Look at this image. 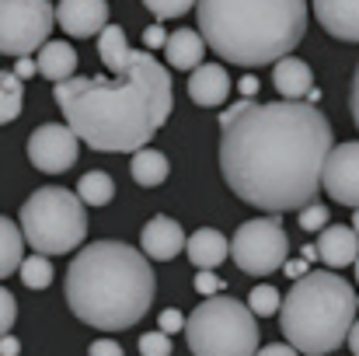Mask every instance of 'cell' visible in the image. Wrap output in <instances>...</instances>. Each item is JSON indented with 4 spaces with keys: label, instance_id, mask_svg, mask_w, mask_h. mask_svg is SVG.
I'll return each instance as SVG.
<instances>
[{
    "label": "cell",
    "instance_id": "cell-20",
    "mask_svg": "<svg viewBox=\"0 0 359 356\" xmlns=\"http://www.w3.org/2000/svg\"><path fill=\"white\" fill-rule=\"evenodd\" d=\"M185 251H189V262L196 269H217L227 258V237L213 228H199L185 241Z\"/></svg>",
    "mask_w": 359,
    "mask_h": 356
},
{
    "label": "cell",
    "instance_id": "cell-24",
    "mask_svg": "<svg viewBox=\"0 0 359 356\" xmlns=\"http://www.w3.org/2000/svg\"><path fill=\"white\" fill-rule=\"evenodd\" d=\"M112 196H116V182H112V175H105V171H88V175L77 182V199H81L84 206H109Z\"/></svg>",
    "mask_w": 359,
    "mask_h": 356
},
{
    "label": "cell",
    "instance_id": "cell-23",
    "mask_svg": "<svg viewBox=\"0 0 359 356\" xmlns=\"http://www.w3.org/2000/svg\"><path fill=\"white\" fill-rule=\"evenodd\" d=\"M25 258V237L21 228L0 213V279H7L11 272H18V262Z\"/></svg>",
    "mask_w": 359,
    "mask_h": 356
},
{
    "label": "cell",
    "instance_id": "cell-22",
    "mask_svg": "<svg viewBox=\"0 0 359 356\" xmlns=\"http://www.w3.org/2000/svg\"><path fill=\"white\" fill-rule=\"evenodd\" d=\"M98 56L105 63V70L112 77H122L126 74V60H129V42H126V32L119 25L105 21L102 32H98Z\"/></svg>",
    "mask_w": 359,
    "mask_h": 356
},
{
    "label": "cell",
    "instance_id": "cell-15",
    "mask_svg": "<svg viewBox=\"0 0 359 356\" xmlns=\"http://www.w3.org/2000/svg\"><path fill=\"white\" fill-rule=\"evenodd\" d=\"M189 98L203 109H217L231 95V74L220 63H199L189 70Z\"/></svg>",
    "mask_w": 359,
    "mask_h": 356
},
{
    "label": "cell",
    "instance_id": "cell-10",
    "mask_svg": "<svg viewBox=\"0 0 359 356\" xmlns=\"http://www.w3.org/2000/svg\"><path fill=\"white\" fill-rule=\"evenodd\" d=\"M77 150H81V140L67 122H46L28 136V161L46 175L70 171L77 161Z\"/></svg>",
    "mask_w": 359,
    "mask_h": 356
},
{
    "label": "cell",
    "instance_id": "cell-29",
    "mask_svg": "<svg viewBox=\"0 0 359 356\" xmlns=\"http://www.w3.org/2000/svg\"><path fill=\"white\" fill-rule=\"evenodd\" d=\"M325 224H328V206H318L314 199H311L307 206H300V228H304V231L318 235Z\"/></svg>",
    "mask_w": 359,
    "mask_h": 356
},
{
    "label": "cell",
    "instance_id": "cell-2",
    "mask_svg": "<svg viewBox=\"0 0 359 356\" xmlns=\"http://www.w3.org/2000/svg\"><path fill=\"white\" fill-rule=\"evenodd\" d=\"M171 74L150 49H129L122 77H67L56 84V105L67 126L98 154H133L147 147L175 109Z\"/></svg>",
    "mask_w": 359,
    "mask_h": 356
},
{
    "label": "cell",
    "instance_id": "cell-28",
    "mask_svg": "<svg viewBox=\"0 0 359 356\" xmlns=\"http://www.w3.org/2000/svg\"><path fill=\"white\" fill-rule=\"evenodd\" d=\"M192 4H196V0H143V7H147L157 21H164V18H182V14L192 11Z\"/></svg>",
    "mask_w": 359,
    "mask_h": 356
},
{
    "label": "cell",
    "instance_id": "cell-1",
    "mask_svg": "<svg viewBox=\"0 0 359 356\" xmlns=\"http://www.w3.org/2000/svg\"><path fill=\"white\" fill-rule=\"evenodd\" d=\"M220 171L231 192L265 213H290L321 192V164L335 143L325 112L300 98H241L224 116Z\"/></svg>",
    "mask_w": 359,
    "mask_h": 356
},
{
    "label": "cell",
    "instance_id": "cell-25",
    "mask_svg": "<svg viewBox=\"0 0 359 356\" xmlns=\"http://www.w3.org/2000/svg\"><path fill=\"white\" fill-rule=\"evenodd\" d=\"M18 276H21V283H25L28 290H46V286L53 283V262H49V255L35 251V255L21 258V262H18Z\"/></svg>",
    "mask_w": 359,
    "mask_h": 356
},
{
    "label": "cell",
    "instance_id": "cell-30",
    "mask_svg": "<svg viewBox=\"0 0 359 356\" xmlns=\"http://www.w3.org/2000/svg\"><path fill=\"white\" fill-rule=\"evenodd\" d=\"M140 353L143 356H168L171 353V339H168V332H147V336H140Z\"/></svg>",
    "mask_w": 359,
    "mask_h": 356
},
{
    "label": "cell",
    "instance_id": "cell-8",
    "mask_svg": "<svg viewBox=\"0 0 359 356\" xmlns=\"http://www.w3.org/2000/svg\"><path fill=\"white\" fill-rule=\"evenodd\" d=\"M227 255L238 262V269L248 272V276L276 272L286 262V255H290V237H286L283 224H279V213L241 224L234 241L227 244Z\"/></svg>",
    "mask_w": 359,
    "mask_h": 356
},
{
    "label": "cell",
    "instance_id": "cell-34",
    "mask_svg": "<svg viewBox=\"0 0 359 356\" xmlns=\"http://www.w3.org/2000/svg\"><path fill=\"white\" fill-rule=\"evenodd\" d=\"M143 46H147V49H161V46H164V28H161V25H150V28L143 32Z\"/></svg>",
    "mask_w": 359,
    "mask_h": 356
},
{
    "label": "cell",
    "instance_id": "cell-4",
    "mask_svg": "<svg viewBox=\"0 0 359 356\" xmlns=\"http://www.w3.org/2000/svg\"><path fill=\"white\" fill-rule=\"evenodd\" d=\"M206 49L234 67H265L307 35V0H196Z\"/></svg>",
    "mask_w": 359,
    "mask_h": 356
},
{
    "label": "cell",
    "instance_id": "cell-19",
    "mask_svg": "<svg viewBox=\"0 0 359 356\" xmlns=\"http://www.w3.org/2000/svg\"><path fill=\"white\" fill-rule=\"evenodd\" d=\"M203 53H206V42L199 32L192 28H178L171 35H164V56L175 70H192L203 63Z\"/></svg>",
    "mask_w": 359,
    "mask_h": 356
},
{
    "label": "cell",
    "instance_id": "cell-33",
    "mask_svg": "<svg viewBox=\"0 0 359 356\" xmlns=\"http://www.w3.org/2000/svg\"><path fill=\"white\" fill-rule=\"evenodd\" d=\"M157 322H161V332H168V336H171V332H182L185 315H182V311H175V308H168V311H161V318H157Z\"/></svg>",
    "mask_w": 359,
    "mask_h": 356
},
{
    "label": "cell",
    "instance_id": "cell-11",
    "mask_svg": "<svg viewBox=\"0 0 359 356\" xmlns=\"http://www.w3.org/2000/svg\"><path fill=\"white\" fill-rule=\"evenodd\" d=\"M321 189L339 203V206H359V143H332L325 164H321Z\"/></svg>",
    "mask_w": 359,
    "mask_h": 356
},
{
    "label": "cell",
    "instance_id": "cell-35",
    "mask_svg": "<svg viewBox=\"0 0 359 356\" xmlns=\"http://www.w3.org/2000/svg\"><path fill=\"white\" fill-rule=\"evenodd\" d=\"M88 353H91V356H105V353H109V356H122V346H119V343H112V339H98V343H95Z\"/></svg>",
    "mask_w": 359,
    "mask_h": 356
},
{
    "label": "cell",
    "instance_id": "cell-6",
    "mask_svg": "<svg viewBox=\"0 0 359 356\" xmlns=\"http://www.w3.org/2000/svg\"><path fill=\"white\" fill-rule=\"evenodd\" d=\"M21 237L42 255H67L88 237V213L77 192L63 185L35 189L21 206Z\"/></svg>",
    "mask_w": 359,
    "mask_h": 356
},
{
    "label": "cell",
    "instance_id": "cell-17",
    "mask_svg": "<svg viewBox=\"0 0 359 356\" xmlns=\"http://www.w3.org/2000/svg\"><path fill=\"white\" fill-rule=\"evenodd\" d=\"M35 74H42L46 81H53V84H60V81H67V77H74L77 74V49L70 46V42H42L39 46V60H35Z\"/></svg>",
    "mask_w": 359,
    "mask_h": 356
},
{
    "label": "cell",
    "instance_id": "cell-7",
    "mask_svg": "<svg viewBox=\"0 0 359 356\" xmlns=\"http://www.w3.org/2000/svg\"><path fill=\"white\" fill-rule=\"evenodd\" d=\"M182 329L192 356H251L258 350V322L234 297L210 294Z\"/></svg>",
    "mask_w": 359,
    "mask_h": 356
},
{
    "label": "cell",
    "instance_id": "cell-31",
    "mask_svg": "<svg viewBox=\"0 0 359 356\" xmlns=\"http://www.w3.org/2000/svg\"><path fill=\"white\" fill-rule=\"evenodd\" d=\"M14 322H18V301H14V294H11V290H4V286H0V336H4V332H11V329H14Z\"/></svg>",
    "mask_w": 359,
    "mask_h": 356
},
{
    "label": "cell",
    "instance_id": "cell-36",
    "mask_svg": "<svg viewBox=\"0 0 359 356\" xmlns=\"http://www.w3.org/2000/svg\"><path fill=\"white\" fill-rule=\"evenodd\" d=\"M14 77H21V81H28V77H35V60H28V56H18V63H14V70H11Z\"/></svg>",
    "mask_w": 359,
    "mask_h": 356
},
{
    "label": "cell",
    "instance_id": "cell-38",
    "mask_svg": "<svg viewBox=\"0 0 359 356\" xmlns=\"http://www.w3.org/2000/svg\"><path fill=\"white\" fill-rule=\"evenodd\" d=\"M255 353H262V356H293L297 350H293L290 343H286V346H283V343H272V346H262V350H255Z\"/></svg>",
    "mask_w": 359,
    "mask_h": 356
},
{
    "label": "cell",
    "instance_id": "cell-21",
    "mask_svg": "<svg viewBox=\"0 0 359 356\" xmlns=\"http://www.w3.org/2000/svg\"><path fill=\"white\" fill-rule=\"evenodd\" d=\"M129 175L136 185L143 189H154V185H164L168 175H171V164L161 150H147V147H136L133 150V161H129Z\"/></svg>",
    "mask_w": 359,
    "mask_h": 356
},
{
    "label": "cell",
    "instance_id": "cell-27",
    "mask_svg": "<svg viewBox=\"0 0 359 356\" xmlns=\"http://www.w3.org/2000/svg\"><path fill=\"white\" fill-rule=\"evenodd\" d=\"M276 308H279V290H276V286L262 283V286H255V290L248 294V311H251L255 318H272Z\"/></svg>",
    "mask_w": 359,
    "mask_h": 356
},
{
    "label": "cell",
    "instance_id": "cell-9",
    "mask_svg": "<svg viewBox=\"0 0 359 356\" xmlns=\"http://www.w3.org/2000/svg\"><path fill=\"white\" fill-rule=\"evenodd\" d=\"M53 35L49 0H0V53L28 56Z\"/></svg>",
    "mask_w": 359,
    "mask_h": 356
},
{
    "label": "cell",
    "instance_id": "cell-16",
    "mask_svg": "<svg viewBox=\"0 0 359 356\" xmlns=\"http://www.w3.org/2000/svg\"><path fill=\"white\" fill-rule=\"evenodd\" d=\"M314 18L332 39L359 42V0H314Z\"/></svg>",
    "mask_w": 359,
    "mask_h": 356
},
{
    "label": "cell",
    "instance_id": "cell-13",
    "mask_svg": "<svg viewBox=\"0 0 359 356\" xmlns=\"http://www.w3.org/2000/svg\"><path fill=\"white\" fill-rule=\"evenodd\" d=\"M140 248H143L147 258L168 262V258H175V255L185 251V231H182L178 220H171V217L161 213V217L147 220V228H143V235H140Z\"/></svg>",
    "mask_w": 359,
    "mask_h": 356
},
{
    "label": "cell",
    "instance_id": "cell-5",
    "mask_svg": "<svg viewBox=\"0 0 359 356\" xmlns=\"http://www.w3.org/2000/svg\"><path fill=\"white\" fill-rule=\"evenodd\" d=\"M356 290L335 269L304 272L293 279L286 297H279V325L286 343L297 353L325 356L346 343L349 325L356 322Z\"/></svg>",
    "mask_w": 359,
    "mask_h": 356
},
{
    "label": "cell",
    "instance_id": "cell-32",
    "mask_svg": "<svg viewBox=\"0 0 359 356\" xmlns=\"http://www.w3.org/2000/svg\"><path fill=\"white\" fill-rule=\"evenodd\" d=\"M196 290H199L203 297H210V294H220V290H227V286H224V279L217 276V269H199V272H196Z\"/></svg>",
    "mask_w": 359,
    "mask_h": 356
},
{
    "label": "cell",
    "instance_id": "cell-40",
    "mask_svg": "<svg viewBox=\"0 0 359 356\" xmlns=\"http://www.w3.org/2000/svg\"><path fill=\"white\" fill-rule=\"evenodd\" d=\"M279 269H286V272L297 279V276H304V272H307V262H304V258H300V262H283Z\"/></svg>",
    "mask_w": 359,
    "mask_h": 356
},
{
    "label": "cell",
    "instance_id": "cell-26",
    "mask_svg": "<svg viewBox=\"0 0 359 356\" xmlns=\"http://www.w3.org/2000/svg\"><path fill=\"white\" fill-rule=\"evenodd\" d=\"M21 95H25L21 77H14L11 70H0V126L21 116V102H25Z\"/></svg>",
    "mask_w": 359,
    "mask_h": 356
},
{
    "label": "cell",
    "instance_id": "cell-18",
    "mask_svg": "<svg viewBox=\"0 0 359 356\" xmlns=\"http://www.w3.org/2000/svg\"><path fill=\"white\" fill-rule=\"evenodd\" d=\"M276 67H272V84H276V91L283 95V98H304L307 91H311V84H314V74H311V67L304 63V60H297L293 53H286V56H279V60H272Z\"/></svg>",
    "mask_w": 359,
    "mask_h": 356
},
{
    "label": "cell",
    "instance_id": "cell-39",
    "mask_svg": "<svg viewBox=\"0 0 359 356\" xmlns=\"http://www.w3.org/2000/svg\"><path fill=\"white\" fill-rule=\"evenodd\" d=\"M238 88H241V95H244V98H255V95H258V77H255V74H244Z\"/></svg>",
    "mask_w": 359,
    "mask_h": 356
},
{
    "label": "cell",
    "instance_id": "cell-3",
    "mask_svg": "<svg viewBox=\"0 0 359 356\" xmlns=\"http://www.w3.org/2000/svg\"><path fill=\"white\" fill-rule=\"evenodd\" d=\"M154 269L143 251L126 241H95L67 269L70 311L102 332L133 329L154 304Z\"/></svg>",
    "mask_w": 359,
    "mask_h": 356
},
{
    "label": "cell",
    "instance_id": "cell-14",
    "mask_svg": "<svg viewBox=\"0 0 359 356\" xmlns=\"http://www.w3.org/2000/svg\"><path fill=\"white\" fill-rule=\"evenodd\" d=\"M318 258L328 265V269H346L353 265L359 255V241H356V228L353 224H325L318 231Z\"/></svg>",
    "mask_w": 359,
    "mask_h": 356
},
{
    "label": "cell",
    "instance_id": "cell-37",
    "mask_svg": "<svg viewBox=\"0 0 359 356\" xmlns=\"http://www.w3.org/2000/svg\"><path fill=\"white\" fill-rule=\"evenodd\" d=\"M18 353H21V343H18L11 332H4V336H0V356H18Z\"/></svg>",
    "mask_w": 359,
    "mask_h": 356
},
{
    "label": "cell",
    "instance_id": "cell-12",
    "mask_svg": "<svg viewBox=\"0 0 359 356\" xmlns=\"http://www.w3.org/2000/svg\"><path fill=\"white\" fill-rule=\"evenodd\" d=\"M53 21L70 39H91L109 21V4L105 0H60L53 11Z\"/></svg>",
    "mask_w": 359,
    "mask_h": 356
}]
</instances>
